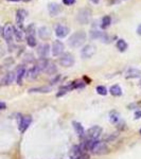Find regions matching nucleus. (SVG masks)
Masks as SVG:
<instances>
[{"label":"nucleus","mask_w":141,"mask_h":159,"mask_svg":"<svg viewBox=\"0 0 141 159\" xmlns=\"http://www.w3.org/2000/svg\"><path fill=\"white\" fill-rule=\"evenodd\" d=\"M51 86H42V87H35L29 89V92L31 94H48L51 91Z\"/></svg>","instance_id":"17"},{"label":"nucleus","mask_w":141,"mask_h":159,"mask_svg":"<svg viewBox=\"0 0 141 159\" xmlns=\"http://www.w3.org/2000/svg\"><path fill=\"white\" fill-rule=\"evenodd\" d=\"M39 73H40V71H39V70L37 69V68H36L35 66H34V67H32V68H31L30 70H28V72L26 73V74H27L26 76H27L28 79L33 80V79H36V77L38 76Z\"/></svg>","instance_id":"20"},{"label":"nucleus","mask_w":141,"mask_h":159,"mask_svg":"<svg viewBox=\"0 0 141 159\" xmlns=\"http://www.w3.org/2000/svg\"><path fill=\"white\" fill-rule=\"evenodd\" d=\"M10 1H19V0H10Z\"/></svg>","instance_id":"40"},{"label":"nucleus","mask_w":141,"mask_h":159,"mask_svg":"<svg viewBox=\"0 0 141 159\" xmlns=\"http://www.w3.org/2000/svg\"><path fill=\"white\" fill-rule=\"evenodd\" d=\"M86 37H87V35L85 31H77L69 37L68 45L70 46L71 48H79L86 42Z\"/></svg>","instance_id":"1"},{"label":"nucleus","mask_w":141,"mask_h":159,"mask_svg":"<svg viewBox=\"0 0 141 159\" xmlns=\"http://www.w3.org/2000/svg\"><path fill=\"white\" fill-rule=\"evenodd\" d=\"M34 61H35V59H34V55H33V54H31V53L26 54V56H25V62L26 63H33Z\"/></svg>","instance_id":"31"},{"label":"nucleus","mask_w":141,"mask_h":159,"mask_svg":"<svg viewBox=\"0 0 141 159\" xmlns=\"http://www.w3.org/2000/svg\"><path fill=\"white\" fill-rule=\"evenodd\" d=\"M109 120H110V122H111V123H113V124H117V123L119 122V120H120V114H119L118 111H116V110L110 111Z\"/></svg>","instance_id":"25"},{"label":"nucleus","mask_w":141,"mask_h":159,"mask_svg":"<svg viewBox=\"0 0 141 159\" xmlns=\"http://www.w3.org/2000/svg\"><path fill=\"white\" fill-rule=\"evenodd\" d=\"M75 159H88V157L86 155H81V156H78Z\"/></svg>","instance_id":"34"},{"label":"nucleus","mask_w":141,"mask_h":159,"mask_svg":"<svg viewBox=\"0 0 141 159\" xmlns=\"http://www.w3.org/2000/svg\"><path fill=\"white\" fill-rule=\"evenodd\" d=\"M31 122H32V118L30 116H23L21 118L20 120V123H19V131L20 133H25L28 127L31 125Z\"/></svg>","instance_id":"12"},{"label":"nucleus","mask_w":141,"mask_h":159,"mask_svg":"<svg viewBox=\"0 0 141 159\" xmlns=\"http://www.w3.org/2000/svg\"><path fill=\"white\" fill-rule=\"evenodd\" d=\"M2 35H3L4 39L10 44L13 40V37H14V27L11 24H7L4 26Z\"/></svg>","instance_id":"8"},{"label":"nucleus","mask_w":141,"mask_h":159,"mask_svg":"<svg viewBox=\"0 0 141 159\" xmlns=\"http://www.w3.org/2000/svg\"><path fill=\"white\" fill-rule=\"evenodd\" d=\"M14 36L17 42H21L22 38H23V32H22V30L17 28V27H14Z\"/></svg>","instance_id":"27"},{"label":"nucleus","mask_w":141,"mask_h":159,"mask_svg":"<svg viewBox=\"0 0 141 159\" xmlns=\"http://www.w3.org/2000/svg\"><path fill=\"white\" fill-rule=\"evenodd\" d=\"M137 34L140 35V36H141V24H139V26H138V28H137Z\"/></svg>","instance_id":"35"},{"label":"nucleus","mask_w":141,"mask_h":159,"mask_svg":"<svg viewBox=\"0 0 141 159\" xmlns=\"http://www.w3.org/2000/svg\"><path fill=\"white\" fill-rule=\"evenodd\" d=\"M95 52H97V47L92 44H89V45H86L83 47V49L81 50V56L85 59H90L95 55Z\"/></svg>","instance_id":"5"},{"label":"nucleus","mask_w":141,"mask_h":159,"mask_svg":"<svg viewBox=\"0 0 141 159\" xmlns=\"http://www.w3.org/2000/svg\"><path fill=\"white\" fill-rule=\"evenodd\" d=\"M90 1H91L92 3L97 4V3H99V1H100V0H90Z\"/></svg>","instance_id":"37"},{"label":"nucleus","mask_w":141,"mask_h":159,"mask_svg":"<svg viewBox=\"0 0 141 159\" xmlns=\"http://www.w3.org/2000/svg\"><path fill=\"white\" fill-rule=\"evenodd\" d=\"M63 3L65 5H72L75 3V0H63Z\"/></svg>","instance_id":"32"},{"label":"nucleus","mask_w":141,"mask_h":159,"mask_svg":"<svg viewBox=\"0 0 141 159\" xmlns=\"http://www.w3.org/2000/svg\"><path fill=\"white\" fill-rule=\"evenodd\" d=\"M97 92L101 96H106L107 94V89L104 86H98L97 87Z\"/></svg>","instance_id":"30"},{"label":"nucleus","mask_w":141,"mask_h":159,"mask_svg":"<svg viewBox=\"0 0 141 159\" xmlns=\"http://www.w3.org/2000/svg\"><path fill=\"white\" fill-rule=\"evenodd\" d=\"M135 116H136V118H141V111H137Z\"/></svg>","instance_id":"36"},{"label":"nucleus","mask_w":141,"mask_h":159,"mask_svg":"<svg viewBox=\"0 0 141 159\" xmlns=\"http://www.w3.org/2000/svg\"><path fill=\"white\" fill-rule=\"evenodd\" d=\"M70 32V29L67 26H64V24H58L56 28H55V35L58 38H64L66 37Z\"/></svg>","instance_id":"11"},{"label":"nucleus","mask_w":141,"mask_h":159,"mask_svg":"<svg viewBox=\"0 0 141 159\" xmlns=\"http://www.w3.org/2000/svg\"><path fill=\"white\" fill-rule=\"evenodd\" d=\"M140 134H141V129H140Z\"/></svg>","instance_id":"42"},{"label":"nucleus","mask_w":141,"mask_h":159,"mask_svg":"<svg viewBox=\"0 0 141 159\" xmlns=\"http://www.w3.org/2000/svg\"><path fill=\"white\" fill-rule=\"evenodd\" d=\"M109 92L115 97H120L122 94V89H121V87L118 84H116V85H113L109 88Z\"/></svg>","instance_id":"22"},{"label":"nucleus","mask_w":141,"mask_h":159,"mask_svg":"<svg viewBox=\"0 0 141 159\" xmlns=\"http://www.w3.org/2000/svg\"><path fill=\"white\" fill-rule=\"evenodd\" d=\"M16 80V73L15 72H9L7 73L5 75H4V77L2 79V85H11L12 83H14V81Z\"/></svg>","instance_id":"16"},{"label":"nucleus","mask_w":141,"mask_h":159,"mask_svg":"<svg viewBox=\"0 0 141 159\" xmlns=\"http://www.w3.org/2000/svg\"><path fill=\"white\" fill-rule=\"evenodd\" d=\"M7 108V104L4 103V102H0V110L1 109H5Z\"/></svg>","instance_id":"33"},{"label":"nucleus","mask_w":141,"mask_h":159,"mask_svg":"<svg viewBox=\"0 0 141 159\" xmlns=\"http://www.w3.org/2000/svg\"><path fill=\"white\" fill-rule=\"evenodd\" d=\"M110 24H111V18H110V16L106 15V16H104V17L102 18V21H101V24H100V28L102 29V30H105V29H107L109 27Z\"/></svg>","instance_id":"21"},{"label":"nucleus","mask_w":141,"mask_h":159,"mask_svg":"<svg viewBox=\"0 0 141 159\" xmlns=\"http://www.w3.org/2000/svg\"><path fill=\"white\" fill-rule=\"evenodd\" d=\"M74 57L73 55L69 53V52H65L60 55V59H58V63H60V66L63 67H71V66L74 65Z\"/></svg>","instance_id":"3"},{"label":"nucleus","mask_w":141,"mask_h":159,"mask_svg":"<svg viewBox=\"0 0 141 159\" xmlns=\"http://www.w3.org/2000/svg\"><path fill=\"white\" fill-rule=\"evenodd\" d=\"M22 1H26V2H28V1H30V0H22Z\"/></svg>","instance_id":"39"},{"label":"nucleus","mask_w":141,"mask_h":159,"mask_svg":"<svg viewBox=\"0 0 141 159\" xmlns=\"http://www.w3.org/2000/svg\"><path fill=\"white\" fill-rule=\"evenodd\" d=\"M28 15V12L26 10H22V9H19L16 12V24H17V28L21 29L23 28V22H25V19Z\"/></svg>","instance_id":"10"},{"label":"nucleus","mask_w":141,"mask_h":159,"mask_svg":"<svg viewBox=\"0 0 141 159\" xmlns=\"http://www.w3.org/2000/svg\"><path fill=\"white\" fill-rule=\"evenodd\" d=\"M26 34L28 35H35V24H30L26 29Z\"/></svg>","instance_id":"29"},{"label":"nucleus","mask_w":141,"mask_h":159,"mask_svg":"<svg viewBox=\"0 0 141 159\" xmlns=\"http://www.w3.org/2000/svg\"><path fill=\"white\" fill-rule=\"evenodd\" d=\"M102 134V127L99 125H95L87 131V138L88 140H97Z\"/></svg>","instance_id":"6"},{"label":"nucleus","mask_w":141,"mask_h":159,"mask_svg":"<svg viewBox=\"0 0 141 159\" xmlns=\"http://www.w3.org/2000/svg\"><path fill=\"white\" fill-rule=\"evenodd\" d=\"M117 49L119 50L120 52H124L127 50V47H128V45H127V42L124 40V39H118L117 40Z\"/></svg>","instance_id":"24"},{"label":"nucleus","mask_w":141,"mask_h":159,"mask_svg":"<svg viewBox=\"0 0 141 159\" xmlns=\"http://www.w3.org/2000/svg\"><path fill=\"white\" fill-rule=\"evenodd\" d=\"M90 37L92 39H100L102 42H109V37L108 35L102 31H99V29H95V27L90 31Z\"/></svg>","instance_id":"4"},{"label":"nucleus","mask_w":141,"mask_h":159,"mask_svg":"<svg viewBox=\"0 0 141 159\" xmlns=\"http://www.w3.org/2000/svg\"><path fill=\"white\" fill-rule=\"evenodd\" d=\"M50 53V46L49 44H42L39 45L38 49H37V54L42 59H46L47 56L49 55Z\"/></svg>","instance_id":"13"},{"label":"nucleus","mask_w":141,"mask_h":159,"mask_svg":"<svg viewBox=\"0 0 141 159\" xmlns=\"http://www.w3.org/2000/svg\"><path fill=\"white\" fill-rule=\"evenodd\" d=\"M125 77L127 79H137L141 77V71L136 69V68H128L125 71Z\"/></svg>","instance_id":"15"},{"label":"nucleus","mask_w":141,"mask_h":159,"mask_svg":"<svg viewBox=\"0 0 141 159\" xmlns=\"http://www.w3.org/2000/svg\"><path fill=\"white\" fill-rule=\"evenodd\" d=\"M47 65H48V59H42V57H40V59L36 62L35 64V67L37 68V69L40 71V72H42V71H45V69H46Z\"/></svg>","instance_id":"19"},{"label":"nucleus","mask_w":141,"mask_h":159,"mask_svg":"<svg viewBox=\"0 0 141 159\" xmlns=\"http://www.w3.org/2000/svg\"><path fill=\"white\" fill-rule=\"evenodd\" d=\"M56 66L53 62L51 61H48V65H47L46 69H45V72L48 73V74H54V73L56 72Z\"/></svg>","instance_id":"23"},{"label":"nucleus","mask_w":141,"mask_h":159,"mask_svg":"<svg viewBox=\"0 0 141 159\" xmlns=\"http://www.w3.org/2000/svg\"><path fill=\"white\" fill-rule=\"evenodd\" d=\"M91 18V10L88 7H83L77 14V21L80 24H87Z\"/></svg>","instance_id":"2"},{"label":"nucleus","mask_w":141,"mask_h":159,"mask_svg":"<svg viewBox=\"0 0 141 159\" xmlns=\"http://www.w3.org/2000/svg\"><path fill=\"white\" fill-rule=\"evenodd\" d=\"M15 73H16V81H17V83L19 84V85H21L22 79H23V76H25V74H26V67L23 65L19 66Z\"/></svg>","instance_id":"18"},{"label":"nucleus","mask_w":141,"mask_h":159,"mask_svg":"<svg viewBox=\"0 0 141 159\" xmlns=\"http://www.w3.org/2000/svg\"><path fill=\"white\" fill-rule=\"evenodd\" d=\"M2 32H3V29L0 27V34H2Z\"/></svg>","instance_id":"38"},{"label":"nucleus","mask_w":141,"mask_h":159,"mask_svg":"<svg viewBox=\"0 0 141 159\" xmlns=\"http://www.w3.org/2000/svg\"><path fill=\"white\" fill-rule=\"evenodd\" d=\"M72 125H73V127H74V129H75V131H77V134H78L80 137H83L85 134V131H84V128H83L81 123L74 121L73 123H72Z\"/></svg>","instance_id":"26"},{"label":"nucleus","mask_w":141,"mask_h":159,"mask_svg":"<svg viewBox=\"0 0 141 159\" xmlns=\"http://www.w3.org/2000/svg\"><path fill=\"white\" fill-rule=\"evenodd\" d=\"M140 87H141V80H140Z\"/></svg>","instance_id":"41"},{"label":"nucleus","mask_w":141,"mask_h":159,"mask_svg":"<svg viewBox=\"0 0 141 159\" xmlns=\"http://www.w3.org/2000/svg\"><path fill=\"white\" fill-rule=\"evenodd\" d=\"M37 33H38V36L40 39H42V40H47L48 38H50V36H51V30H50L48 27H40V28L38 29V31H37Z\"/></svg>","instance_id":"14"},{"label":"nucleus","mask_w":141,"mask_h":159,"mask_svg":"<svg viewBox=\"0 0 141 159\" xmlns=\"http://www.w3.org/2000/svg\"><path fill=\"white\" fill-rule=\"evenodd\" d=\"M64 49L65 46L60 40H54L51 47V51H52L53 56H60L64 53Z\"/></svg>","instance_id":"9"},{"label":"nucleus","mask_w":141,"mask_h":159,"mask_svg":"<svg viewBox=\"0 0 141 159\" xmlns=\"http://www.w3.org/2000/svg\"><path fill=\"white\" fill-rule=\"evenodd\" d=\"M47 7H48V12H49V15L51 17L58 16L63 11V7L56 2H50V3H48Z\"/></svg>","instance_id":"7"},{"label":"nucleus","mask_w":141,"mask_h":159,"mask_svg":"<svg viewBox=\"0 0 141 159\" xmlns=\"http://www.w3.org/2000/svg\"><path fill=\"white\" fill-rule=\"evenodd\" d=\"M27 44H28V46L32 47V48L35 47V46L37 45L35 35H28V36H27Z\"/></svg>","instance_id":"28"}]
</instances>
